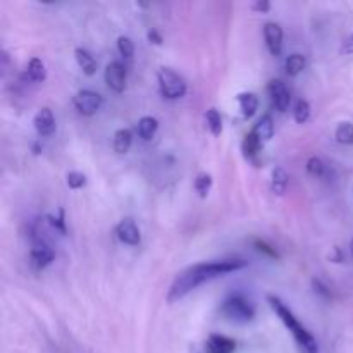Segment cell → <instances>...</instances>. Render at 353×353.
I'll return each mask as SVG.
<instances>
[{
	"label": "cell",
	"instance_id": "cell-17",
	"mask_svg": "<svg viewBox=\"0 0 353 353\" xmlns=\"http://www.w3.org/2000/svg\"><path fill=\"white\" fill-rule=\"evenodd\" d=\"M159 130V121L152 116H145L138 121V134L143 140H152Z\"/></svg>",
	"mask_w": 353,
	"mask_h": 353
},
{
	"label": "cell",
	"instance_id": "cell-16",
	"mask_svg": "<svg viewBox=\"0 0 353 353\" xmlns=\"http://www.w3.org/2000/svg\"><path fill=\"white\" fill-rule=\"evenodd\" d=\"M288 174H286V171L283 168H274L272 169V176H271V192L274 193V195H279L281 196L283 193L286 192V188H288Z\"/></svg>",
	"mask_w": 353,
	"mask_h": 353
},
{
	"label": "cell",
	"instance_id": "cell-6",
	"mask_svg": "<svg viewBox=\"0 0 353 353\" xmlns=\"http://www.w3.org/2000/svg\"><path fill=\"white\" fill-rule=\"evenodd\" d=\"M126 68H124L119 61H112L105 68V83L110 90H114V92H124V88H126Z\"/></svg>",
	"mask_w": 353,
	"mask_h": 353
},
{
	"label": "cell",
	"instance_id": "cell-3",
	"mask_svg": "<svg viewBox=\"0 0 353 353\" xmlns=\"http://www.w3.org/2000/svg\"><path fill=\"white\" fill-rule=\"evenodd\" d=\"M157 78H159V86H161V92L165 99L169 100H178L181 97L186 95V81L174 72L172 69L169 68H161L157 72Z\"/></svg>",
	"mask_w": 353,
	"mask_h": 353
},
{
	"label": "cell",
	"instance_id": "cell-33",
	"mask_svg": "<svg viewBox=\"0 0 353 353\" xmlns=\"http://www.w3.org/2000/svg\"><path fill=\"white\" fill-rule=\"evenodd\" d=\"M350 248H352V255H353V240H352V243H350Z\"/></svg>",
	"mask_w": 353,
	"mask_h": 353
},
{
	"label": "cell",
	"instance_id": "cell-29",
	"mask_svg": "<svg viewBox=\"0 0 353 353\" xmlns=\"http://www.w3.org/2000/svg\"><path fill=\"white\" fill-rule=\"evenodd\" d=\"M269 9H271V3L268 0H259V2L252 3V10L255 12H269Z\"/></svg>",
	"mask_w": 353,
	"mask_h": 353
},
{
	"label": "cell",
	"instance_id": "cell-31",
	"mask_svg": "<svg viewBox=\"0 0 353 353\" xmlns=\"http://www.w3.org/2000/svg\"><path fill=\"white\" fill-rule=\"evenodd\" d=\"M148 40H150V43H155V45H161L162 43V37L155 30L148 31Z\"/></svg>",
	"mask_w": 353,
	"mask_h": 353
},
{
	"label": "cell",
	"instance_id": "cell-7",
	"mask_svg": "<svg viewBox=\"0 0 353 353\" xmlns=\"http://www.w3.org/2000/svg\"><path fill=\"white\" fill-rule=\"evenodd\" d=\"M268 90L276 109H278L279 112H286V110L290 109V103H292V95H290L285 83H283L281 79H272V81L269 83Z\"/></svg>",
	"mask_w": 353,
	"mask_h": 353
},
{
	"label": "cell",
	"instance_id": "cell-22",
	"mask_svg": "<svg viewBox=\"0 0 353 353\" xmlns=\"http://www.w3.org/2000/svg\"><path fill=\"white\" fill-rule=\"evenodd\" d=\"M205 119H207V126H209L210 133L214 137H219L223 133V117L221 114L217 112V109H209L205 114Z\"/></svg>",
	"mask_w": 353,
	"mask_h": 353
},
{
	"label": "cell",
	"instance_id": "cell-2",
	"mask_svg": "<svg viewBox=\"0 0 353 353\" xmlns=\"http://www.w3.org/2000/svg\"><path fill=\"white\" fill-rule=\"evenodd\" d=\"M268 302L269 305H271V309L276 312V316H278L279 319H281V323L285 324L286 330L293 334L300 353H319V345H317L316 338L296 321V317L293 316L292 310H290L278 296L269 295Z\"/></svg>",
	"mask_w": 353,
	"mask_h": 353
},
{
	"label": "cell",
	"instance_id": "cell-14",
	"mask_svg": "<svg viewBox=\"0 0 353 353\" xmlns=\"http://www.w3.org/2000/svg\"><path fill=\"white\" fill-rule=\"evenodd\" d=\"M252 133L259 138V140L264 143V141H269L272 137H274V121H272L271 116H262L259 119V123L255 124L254 131Z\"/></svg>",
	"mask_w": 353,
	"mask_h": 353
},
{
	"label": "cell",
	"instance_id": "cell-26",
	"mask_svg": "<svg viewBox=\"0 0 353 353\" xmlns=\"http://www.w3.org/2000/svg\"><path fill=\"white\" fill-rule=\"evenodd\" d=\"M307 171H309V174L321 178V176H324V172H326V164H324L319 157H310L309 161H307Z\"/></svg>",
	"mask_w": 353,
	"mask_h": 353
},
{
	"label": "cell",
	"instance_id": "cell-5",
	"mask_svg": "<svg viewBox=\"0 0 353 353\" xmlns=\"http://www.w3.org/2000/svg\"><path fill=\"white\" fill-rule=\"evenodd\" d=\"M102 97L97 92H92V90H81L72 99L76 110L79 114H83V116H93L102 107Z\"/></svg>",
	"mask_w": 353,
	"mask_h": 353
},
{
	"label": "cell",
	"instance_id": "cell-15",
	"mask_svg": "<svg viewBox=\"0 0 353 353\" xmlns=\"http://www.w3.org/2000/svg\"><path fill=\"white\" fill-rule=\"evenodd\" d=\"M238 100V105H240V110L241 114H243L245 117H252L255 112H257L259 109V99L255 93H240V95L236 97Z\"/></svg>",
	"mask_w": 353,
	"mask_h": 353
},
{
	"label": "cell",
	"instance_id": "cell-4",
	"mask_svg": "<svg viewBox=\"0 0 353 353\" xmlns=\"http://www.w3.org/2000/svg\"><path fill=\"white\" fill-rule=\"evenodd\" d=\"M223 314L234 323H250L255 317V309L243 295H231L223 303Z\"/></svg>",
	"mask_w": 353,
	"mask_h": 353
},
{
	"label": "cell",
	"instance_id": "cell-28",
	"mask_svg": "<svg viewBox=\"0 0 353 353\" xmlns=\"http://www.w3.org/2000/svg\"><path fill=\"white\" fill-rule=\"evenodd\" d=\"M117 50H119V54L123 55V57L130 59L133 57L134 54V43L131 41V38L119 37V40H117Z\"/></svg>",
	"mask_w": 353,
	"mask_h": 353
},
{
	"label": "cell",
	"instance_id": "cell-25",
	"mask_svg": "<svg viewBox=\"0 0 353 353\" xmlns=\"http://www.w3.org/2000/svg\"><path fill=\"white\" fill-rule=\"evenodd\" d=\"M210 188H212V176L207 174V172H202V174L196 176L195 190L202 199H205V196L209 195Z\"/></svg>",
	"mask_w": 353,
	"mask_h": 353
},
{
	"label": "cell",
	"instance_id": "cell-20",
	"mask_svg": "<svg viewBox=\"0 0 353 353\" xmlns=\"http://www.w3.org/2000/svg\"><path fill=\"white\" fill-rule=\"evenodd\" d=\"M261 147H262V141L259 140L254 133H248L247 137H245L243 143H241V150H243V155L247 159H254L255 155L261 152Z\"/></svg>",
	"mask_w": 353,
	"mask_h": 353
},
{
	"label": "cell",
	"instance_id": "cell-23",
	"mask_svg": "<svg viewBox=\"0 0 353 353\" xmlns=\"http://www.w3.org/2000/svg\"><path fill=\"white\" fill-rule=\"evenodd\" d=\"M334 137L340 143L353 145V124L352 123H340L338 124Z\"/></svg>",
	"mask_w": 353,
	"mask_h": 353
},
{
	"label": "cell",
	"instance_id": "cell-32",
	"mask_svg": "<svg viewBox=\"0 0 353 353\" xmlns=\"http://www.w3.org/2000/svg\"><path fill=\"white\" fill-rule=\"evenodd\" d=\"M333 252H334V255H331V262H336V264H338V262H341V261H343V254H341V250H340V248H338V247H334L333 248Z\"/></svg>",
	"mask_w": 353,
	"mask_h": 353
},
{
	"label": "cell",
	"instance_id": "cell-30",
	"mask_svg": "<svg viewBox=\"0 0 353 353\" xmlns=\"http://www.w3.org/2000/svg\"><path fill=\"white\" fill-rule=\"evenodd\" d=\"M341 50H343V54L353 55V34H352V37H348L347 40H345V43H343V47H341Z\"/></svg>",
	"mask_w": 353,
	"mask_h": 353
},
{
	"label": "cell",
	"instance_id": "cell-13",
	"mask_svg": "<svg viewBox=\"0 0 353 353\" xmlns=\"http://www.w3.org/2000/svg\"><path fill=\"white\" fill-rule=\"evenodd\" d=\"M74 55H76V62H78V65L81 68V71L85 72L86 76L95 74L97 61H95V57H93V55L86 50V48H81V47L76 48Z\"/></svg>",
	"mask_w": 353,
	"mask_h": 353
},
{
	"label": "cell",
	"instance_id": "cell-27",
	"mask_svg": "<svg viewBox=\"0 0 353 353\" xmlns=\"http://www.w3.org/2000/svg\"><path fill=\"white\" fill-rule=\"evenodd\" d=\"M65 181H68V186L72 190H79L86 185V176L83 172L71 171L65 176Z\"/></svg>",
	"mask_w": 353,
	"mask_h": 353
},
{
	"label": "cell",
	"instance_id": "cell-19",
	"mask_svg": "<svg viewBox=\"0 0 353 353\" xmlns=\"http://www.w3.org/2000/svg\"><path fill=\"white\" fill-rule=\"evenodd\" d=\"M28 76H30L34 83L45 81V78H47V69H45V64L41 62V59H31L30 64H28Z\"/></svg>",
	"mask_w": 353,
	"mask_h": 353
},
{
	"label": "cell",
	"instance_id": "cell-18",
	"mask_svg": "<svg viewBox=\"0 0 353 353\" xmlns=\"http://www.w3.org/2000/svg\"><path fill=\"white\" fill-rule=\"evenodd\" d=\"M131 143H133V134L130 130H117L114 133L112 147L117 154H126L131 148Z\"/></svg>",
	"mask_w": 353,
	"mask_h": 353
},
{
	"label": "cell",
	"instance_id": "cell-9",
	"mask_svg": "<svg viewBox=\"0 0 353 353\" xmlns=\"http://www.w3.org/2000/svg\"><path fill=\"white\" fill-rule=\"evenodd\" d=\"M30 259H31V265H33V268L43 269V268H47L50 262H54L55 254L47 243H43V241H38V243H34L33 248H31Z\"/></svg>",
	"mask_w": 353,
	"mask_h": 353
},
{
	"label": "cell",
	"instance_id": "cell-10",
	"mask_svg": "<svg viewBox=\"0 0 353 353\" xmlns=\"http://www.w3.org/2000/svg\"><path fill=\"white\" fill-rule=\"evenodd\" d=\"M264 38H265V43H268L269 52L272 55H281L283 50V30L279 24L276 23H268L264 26Z\"/></svg>",
	"mask_w": 353,
	"mask_h": 353
},
{
	"label": "cell",
	"instance_id": "cell-24",
	"mask_svg": "<svg viewBox=\"0 0 353 353\" xmlns=\"http://www.w3.org/2000/svg\"><path fill=\"white\" fill-rule=\"evenodd\" d=\"M293 117L299 124H305L310 119V103L307 100L300 99L295 103V110H293Z\"/></svg>",
	"mask_w": 353,
	"mask_h": 353
},
{
	"label": "cell",
	"instance_id": "cell-21",
	"mask_svg": "<svg viewBox=\"0 0 353 353\" xmlns=\"http://www.w3.org/2000/svg\"><path fill=\"white\" fill-rule=\"evenodd\" d=\"M305 65H307L305 57H303V55H300V54L290 55V57L286 59V62H285L286 72H288L290 76H299L300 72L305 69Z\"/></svg>",
	"mask_w": 353,
	"mask_h": 353
},
{
	"label": "cell",
	"instance_id": "cell-12",
	"mask_svg": "<svg viewBox=\"0 0 353 353\" xmlns=\"http://www.w3.org/2000/svg\"><path fill=\"white\" fill-rule=\"evenodd\" d=\"M236 343L223 334H212L205 343V353H234Z\"/></svg>",
	"mask_w": 353,
	"mask_h": 353
},
{
	"label": "cell",
	"instance_id": "cell-1",
	"mask_svg": "<svg viewBox=\"0 0 353 353\" xmlns=\"http://www.w3.org/2000/svg\"><path fill=\"white\" fill-rule=\"evenodd\" d=\"M248 265V262L236 261V259H230V261H212V262H202V264H195L192 268L185 269L176 276L174 283L171 285L168 293V302L174 303L181 300L183 296L188 295L195 288H199L203 283H209L212 279L223 278L224 274L230 272L240 271Z\"/></svg>",
	"mask_w": 353,
	"mask_h": 353
},
{
	"label": "cell",
	"instance_id": "cell-11",
	"mask_svg": "<svg viewBox=\"0 0 353 353\" xmlns=\"http://www.w3.org/2000/svg\"><path fill=\"white\" fill-rule=\"evenodd\" d=\"M33 124L34 130H37V133L40 134V137H50V134H54L55 117L54 114H52V110L48 109V107H43V109L38 110L37 116H34L33 119Z\"/></svg>",
	"mask_w": 353,
	"mask_h": 353
},
{
	"label": "cell",
	"instance_id": "cell-8",
	"mask_svg": "<svg viewBox=\"0 0 353 353\" xmlns=\"http://www.w3.org/2000/svg\"><path fill=\"white\" fill-rule=\"evenodd\" d=\"M116 234L123 243L131 245V247H137V245H140L141 241L140 230H138L137 223H134L131 217H126V219H123L119 224H117Z\"/></svg>",
	"mask_w": 353,
	"mask_h": 353
}]
</instances>
